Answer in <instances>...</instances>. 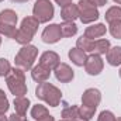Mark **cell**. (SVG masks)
<instances>
[{
	"mask_svg": "<svg viewBox=\"0 0 121 121\" xmlns=\"http://www.w3.org/2000/svg\"><path fill=\"white\" fill-rule=\"evenodd\" d=\"M35 96L45 101L49 107H58L62 100V91L54 86L52 83H48V82H42L37 86L35 89Z\"/></svg>",
	"mask_w": 121,
	"mask_h": 121,
	"instance_id": "6da1fadb",
	"label": "cell"
},
{
	"mask_svg": "<svg viewBox=\"0 0 121 121\" xmlns=\"http://www.w3.org/2000/svg\"><path fill=\"white\" fill-rule=\"evenodd\" d=\"M6 83L9 90L14 97H21L27 94V83H26V73L18 68H13L11 72L6 76Z\"/></svg>",
	"mask_w": 121,
	"mask_h": 121,
	"instance_id": "7a4b0ae2",
	"label": "cell"
},
{
	"mask_svg": "<svg viewBox=\"0 0 121 121\" xmlns=\"http://www.w3.org/2000/svg\"><path fill=\"white\" fill-rule=\"evenodd\" d=\"M38 27H39V23L32 16L23 18L21 26L17 30V34H16V38L14 39L18 44H21V45H28L31 41H32L35 32L38 31Z\"/></svg>",
	"mask_w": 121,
	"mask_h": 121,
	"instance_id": "3957f363",
	"label": "cell"
},
{
	"mask_svg": "<svg viewBox=\"0 0 121 121\" xmlns=\"http://www.w3.org/2000/svg\"><path fill=\"white\" fill-rule=\"evenodd\" d=\"M37 56H38V48L37 47H34V45H23L21 48H20V51L17 52V55H16V68H18V69H21V70H24V72H27V70H31L32 69V65H34V62L37 59Z\"/></svg>",
	"mask_w": 121,
	"mask_h": 121,
	"instance_id": "277c9868",
	"label": "cell"
},
{
	"mask_svg": "<svg viewBox=\"0 0 121 121\" xmlns=\"http://www.w3.org/2000/svg\"><path fill=\"white\" fill-rule=\"evenodd\" d=\"M17 14L11 9H6L0 11V35H4L7 38H16L17 34Z\"/></svg>",
	"mask_w": 121,
	"mask_h": 121,
	"instance_id": "5b68a950",
	"label": "cell"
},
{
	"mask_svg": "<svg viewBox=\"0 0 121 121\" xmlns=\"http://www.w3.org/2000/svg\"><path fill=\"white\" fill-rule=\"evenodd\" d=\"M55 9L51 0H37L32 7V17L41 24V23H48L54 18Z\"/></svg>",
	"mask_w": 121,
	"mask_h": 121,
	"instance_id": "8992f818",
	"label": "cell"
},
{
	"mask_svg": "<svg viewBox=\"0 0 121 121\" xmlns=\"http://www.w3.org/2000/svg\"><path fill=\"white\" fill-rule=\"evenodd\" d=\"M78 9H79V18L83 24L94 23L100 17V13H99L97 7L93 6L91 3H89L87 0H79Z\"/></svg>",
	"mask_w": 121,
	"mask_h": 121,
	"instance_id": "52a82bcc",
	"label": "cell"
},
{
	"mask_svg": "<svg viewBox=\"0 0 121 121\" xmlns=\"http://www.w3.org/2000/svg\"><path fill=\"white\" fill-rule=\"evenodd\" d=\"M103 68H104V62H103L100 55H96V54H90L85 62V70L90 76L100 75L103 72Z\"/></svg>",
	"mask_w": 121,
	"mask_h": 121,
	"instance_id": "ba28073f",
	"label": "cell"
},
{
	"mask_svg": "<svg viewBox=\"0 0 121 121\" xmlns=\"http://www.w3.org/2000/svg\"><path fill=\"white\" fill-rule=\"evenodd\" d=\"M100 101H101V93H100V90H97L94 87L86 89L82 94V104L83 106H87V107H91V108H97Z\"/></svg>",
	"mask_w": 121,
	"mask_h": 121,
	"instance_id": "9c48e42d",
	"label": "cell"
},
{
	"mask_svg": "<svg viewBox=\"0 0 121 121\" xmlns=\"http://www.w3.org/2000/svg\"><path fill=\"white\" fill-rule=\"evenodd\" d=\"M41 38L45 44H56L59 39H62L59 24H49L48 27H45L41 34Z\"/></svg>",
	"mask_w": 121,
	"mask_h": 121,
	"instance_id": "30bf717a",
	"label": "cell"
},
{
	"mask_svg": "<svg viewBox=\"0 0 121 121\" xmlns=\"http://www.w3.org/2000/svg\"><path fill=\"white\" fill-rule=\"evenodd\" d=\"M54 72H55L56 80L60 82V83H69V82H72L73 78H75V72H73V69H72L68 63H62V62H60L59 65L54 69Z\"/></svg>",
	"mask_w": 121,
	"mask_h": 121,
	"instance_id": "8fae6325",
	"label": "cell"
},
{
	"mask_svg": "<svg viewBox=\"0 0 121 121\" xmlns=\"http://www.w3.org/2000/svg\"><path fill=\"white\" fill-rule=\"evenodd\" d=\"M59 63H60L59 55H58L56 52H54V51H45V52L39 56V62H38V65L44 66V68L48 69V70H54Z\"/></svg>",
	"mask_w": 121,
	"mask_h": 121,
	"instance_id": "7c38bea8",
	"label": "cell"
},
{
	"mask_svg": "<svg viewBox=\"0 0 121 121\" xmlns=\"http://www.w3.org/2000/svg\"><path fill=\"white\" fill-rule=\"evenodd\" d=\"M60 18L63 21H75L76 18H79V9L78 4L69 3L66 6H63L60 9Z\"/></svg>",
	"mask_w": 121,
	"mask_h": 121,
	"instance_id": "4fadbf2b",
	"label": "cell"
},
{
	"mask_svg": "<svg viewBox=\"0 0 121 121\" xmlns=\"http://www.w3.org/2000/svg\"><path fill=\"white\" fill-rule=\"evenodd\" d=\"M106 32H107V27L104 24L99 23V24H93L90 27H87L85 30V34L83 35L86 38H89V39H99L103 35H106Z\"/></svg>",
	"mask_w": 121,
	"mask_h": 121,
	"instance_id": "5bb4252c",
	"label": "cell"
},
{
	"mask_svg": "<svg viewBox=\"0 0 121 121\" xmlns=\"http://www.w3.org/2000/svg\"><path fill=\"white\" fill-rule=\"evenodd\" d=\"M49 76H51V70L45 69V68L41 66V65L32 66V69H31V78H32V80H35L37 83L48 82Z\"/></svg>",
	"mask_w": 121,
	"mask_h": 121,
	"instance_id": "9a60e30c",
	"label": "cell"
},
{
	"mask_svg": "<svg viewBox=\"0 0 121 121\" xmlns=\"http://www.w3.org/2000/svg\"><path fill=\"white\" fill-rule=\"evenodd\" d=\"M68 56L72 60V63L76 65V66H85V62L87 59L86 52L80 51L79 48H70L69 52H68Z\"/></svg>",
	"mask_w": 121,
	"mask_h": 121,
	"instance_id": "2e32d148",
	"label": "cell"
},
{
	"mask_svg": "<svg viewBox=\"0 0 121 121\" xmlns=\"http://www.w3.org/2000/svg\"><path fill=\"white\" fill-rule=\"evenodd\" d=\"M106 59L111 66H120L121 65V47H113L106 54Z\"/></svg>",
	"mask_w": 121,
	"mask_h": 121,
	"instance_id": "e0dca14e",
	"label": "cell"
},
{
	"mask_svg": "<svg viewBox=\"0 0 121 121\" xmlns=\"http://www.w3.org/2000/svg\"><path fill=\"white\" fill-rule=\"evenodd\" d=\"M111 48V44L108 39H104V38H99V39H94V48H93V52L91 54H96V55H104L108 52V49Z\"/></svg>",
	"mask_w": 121,
	"mask_h": 121,
	"instance_id": "ac0fdd59",
	"label": "cell"
},
{
	"mask_svg": "<svg viewBox=\"0 0 121 121\" xmlns=\"http://www.w3.org/2000/svg\"><path fill=\"white\" fill-rule=\"evenodd\" d=\"M30 106H31V103H30V99L28 97H26V96L14 97V108H16V113L26 116V113L30 108Z\"/></svg>",
	"mask_w": 121,
	"mask_h": 121,
	"instance_id": "d6986e66",
	"label": "cell"
},
{
	"mask_svg": "<svg viewBox=\"0 0 121 121\" xmlns=\"http://www.w3.org/2000/svg\"><path fill=\"white\" fill-rule=\"evenodd\" d=\"M59 28H60L62 38L73 37V35H76V32H78V26L75 24V21H63L62 24H59Z\"/></svg>",
	"mask_w": 121,
	"mask_h": 121,
	"instance_id": "ffe728a7",
	"label": "cell"
},
{
	"mask_svg": "<svg viewBox=\"0 0 121 121\" xmlns=\"http://www.w3.org/2000/svg\"><path fill=\"white\" fill-rule=\"evenodd\" d=\"M76 48H79L83 52H93L94 48V39H89L85 35H82L80 38H78L76 41Z\"/></svg>",
	"mask_w": 121,
	"mask_h": 121,
	"instance_id": "44dd1931",
	"label": "cell"
},
{
	"mask_svg": "<svg viewBox=\"0 0 121 121\" xmlns=\"http://www.w3.org/2000/svg\"><path fill=\"white\" fill-rule=\"evenodd\" d=\"M48 116H49V111H48V108L45 106H42V104L32 106V108H31V117L34 120H42V118H45Z\"/></svg>",
	"mask_w": 121,
	"mask_h": 121,
	"instance_id": "7402d4cb",
	"label": "cell"
},
{
	"mask_svg": "<svg viewBox=\"0 0 121 121\" xmlns=\"http://www.w3.org/2000/svg\"><path fill=\"white\" fill-rule=\"evenodd\" d=\"M104 17H106V21H107L108 24L113 23V21L121 20V7H118V6H113V7H110V9L106 11Z\"/></svg>",
	"mask_w": 121,
	"mask_h": 121,
	"instance_id": "603a6c76",
	"label": "cell"
},
{
	"mask_svg": "<svg viewBox=\"0 0 121 121\" xmlns=\"http://www.w3.org/2000/svg\"><path fill=\"white\" fill-rule=\"evenodd\" d=\"M62 118H66V120H75V118H79V107L78 106H66L63 110H62Z\"/></svg>",
	"mask_w": 121,
	"mask_h": 121,
	"instance_id": "cb8c5ba5",
	"label": "cell"
},
{
	"mask_svg": "<svg viewBox=\"0 0 121 121\" xmlns=\"http://www.w3.org/2000/svg\"><path fill=\"white\" fill-rule=\"evenodd\" d=\"M94 113H96V108H91V107L83 106V104L79 107V118L85 121H90L94 117Z\"/></svg>",
	"mask_w": 121,
	"mask_h": 121,
	"instance_id": "d4e9b609",
	"label": "cell"
},
{
	"mask_svg": "<svg viewBox=\"0 0 121 121\" xmlns=\"http://www.w3.org/2000/svg\"><path fill=\"white\" fill-rule=\"evenodd\" d=\"M108 31L110 34L117 38V39H121V20H117V21H113L108 24Z\"/></svg>",
	"mask_w": 121,
	"mask_h": 121,
	"instance_id": "484cf974",
	"label": "cell"
},
{
	"mask_svg": "<svg viewBox=\"0 0 121 121\" xmlns=\"http://www.w3.org/2000/svg\"><path fill=\"white\" fill-rule=\"evenodd\" d=\"M11 65L10 62L6 59V58H0V76L1 78H6L10 72H11Z\"/></svg>",
	"mask_w": 121,
	"mask_h": 121,
	"instance_id": "4316f807",
	"label": "cell"
},
{
	"mask_svg": "<svg viewBox=\"0 0 121 121\" xmlns=\"http://www.w3.org/2000/svg\"><path fill=\"white\" fill-rule=\"evenodd\" d=\"M10 108V103L6 97V93L0 89V114H4Z\"/></svg>",
	"mask_w": 121,
	"mask_h": 121,
	"instance_id": "83f0119b",
	"label": "cell"
},
{
	"mask_svg": "<svg viewBox=\"0 0 121 121\" xmlns=\"http://www.w3.org/2000/svg\"><path fill=\"white\" fill-rule=\"evenodd\" d=\"M97 121H116V116L110 111V110H104L99 114Z\"/></svg>",
	"mask_w": 121,
	"mask_h": 121,
	"instance_id": "f1b7e54d",
	"label": "cell"
},
{
	"mask_svg": "<svg viewBox=\"0 0 121 121\" xmlns=\"http://www.w3.org/2000/svg\"><path fill=\"white\" fill-rule=\"evenodd\" d=\"M9 121H27V117L24 114H18V113H14L9 117Z\"/></svg>",
	"mask_w": 121,
	"mask_h": 121,
	"instance_id": "f546056e",
	"label": "cell"
},
{
	"mask_svg": "<svg viewBox=\"0 0 121 121\" xmlns=\"http://www.w3.org/2000/svg\"><path fill=\"white\" fill-rule=\"evenodd\" d=\"M87 1L91 3L93 6H96V7H101V6L107 4V0H87Z\"/></svg>",
	"mask_w": 121,
	"mask_h": 121,
	"instance_id": "4dcf8cb0",
	"label": "cell"
},
{
	"mask_svg": "<svg viewBox=\"0 0 121 121\" xmlns=\"http://www.w3.org/2000/svg\"><path fill=\"white\" fill-rule=\"evenodd\" d=\"M56 4H59L60 7H63V6H66V4H69V3H72V0H54Z\"/></svg>",
	"mask_w": 121,
	"mask_h": 121,
	"instance_id": "1f68e13d",
	"label": "cell"
},
{
	"mask_svg": "<svg viewBox=\"0 0 121 121\" xmlns=\"http://www.w3.org/2000/svg\"><path fill=\"white\" fill-rule=\"evenodd\" d=\"M35 121H55V118H54V117L49 114L48 117H45V118H42V120H35Z\"/></svg>",
	"mask_w": 121,
	"mask_h": 121,
	"instance_id": "d6a6232c",
	"label": "cell"
},
{
	"mask_svg": "<svg viewBox=\"0 0 121 121\" xmlns=\"http://www.w3.org/2000/svg\"><path fill=\"white\" fill-rule=\"evenodd\" d=\"M0 121H9V118H7L4 114H0Z\"/></svg>",
	"mask_w": 121,
	"mask_h": 121,
	"instance_id": "836d02e7",
	"label": "cell"
},
{
	"mask_svg": "<svg viewBox=\"0 0 121 121\" xmlns=\"http://www.w3.org/2000/svg\"><path fill=\"white\" fill-rule=\"evenodd\" d=\"M13 3H26V1H28V0H11Z\"/></svg>",
	"mask_w": 121,
	"mask_h": 121,
	"instance_id": "e575fe53",
	"label": "cell"
},
{
	"mask_svg": "<svg viewBox=\"0 0 121 121\" xmlns=\"http://www.w3.org/2000/svg\"><path fill=\"white\" fill-rule=\"evenodd\" d=\"M70 121H85V120H82V118H75V120H70Z\"/></svg>",
	"mask_w": 121,
	"mask_h": 121,
	"instance_id": "d590c367",
	"label": "cell"
},
{
	"mask_svg": "<svg viewBox=\"0 0 121 121\" xmlns=\"http://www.w3.org/2000/svg\"><path fill=\"white\" fill-rule=\"evenodd\" d=\"M114 1H116L117 4H121V0H114Z\"/></svg>",
	"mask_w": 121,
	"mask_h": 121,
	"instance_id": "8d00e7d4",
	"label": "cell"
},
{
	"mask_svg": "<svg viewBox=\"0 0 121 121\" xmlns=\"http://www.w3.org/2000/svg\"><path fill=\"white\" fill-rule=\"evenodd\" d=\"M59 121H70V120H66V118H62V120H59Z\"/></svg>",
	"mask_w": 121,
	"mask_h": 121,
	"instance_id": "74e56055",
	"label": "cell"
},
{
	"mask_svg": "<svg viewBox=\"0 0 121 121\" xmlns=\"http://www.w3.org/2000/svg\"><path fill=\"white\" fill-rule=\"evenodd\" d=\"M116 121H121V117H118V118H116Z\"/></svg>",
	"mask_w": 121,
	"mask_h": 121,
	"instance_id": "f35d334b",
	"label": "cell"
},
{
	"mask_svg": "<svg viewBox=\"0 0 121 121\" xmlns=\"http://www.w3.org/2000/svg\"><path fill=\"white\" fill-rule=\"evenodd\" d=\"M0 45H1V37H0Z\"/></svg>",
	"mask_w": 121,
	"mask_h": 121,
	"instance_id": "ab89813d",
	"label": "cell"
},
{
	"mask_svg": "<svg viewBox=\"0 0 121 121\" xmlns=\"http://www.w3.org/2000/svg\"><path fill=\"white\" fill-rule=\"evenodd\" d=\"M118 73H120V78H121V69H120V72H118Z\"/></svg>",
	"mask_w": 121,
	"mask_h": 121,
	"instance_id": "60d3db41",
	"label": "cell"
},
{
	"mask_svg": "<svg viewBox=\"0 0 121 121\" xmlns=\"http://www.w3.org/2000/svg\"><path fill=\"white\" fill-rule=\"evenodd\" d=\"M1 1H4V0H0V3H1Z\"/></svg>",
	"mask_w": 121,
	"mask_h": 121,
	"instance_id": "b9f144b4",
	"label": "cell"
}]
</instances>
